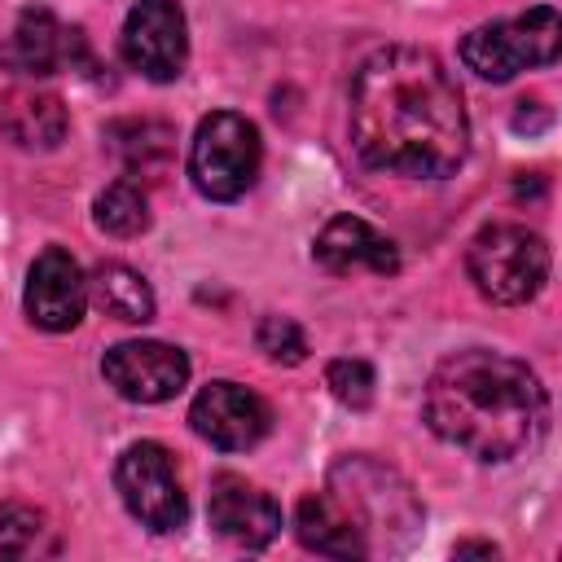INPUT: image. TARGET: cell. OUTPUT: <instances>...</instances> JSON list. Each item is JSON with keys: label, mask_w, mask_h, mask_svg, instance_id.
Here are the masks:
<instances>
[{"label": "cell", "mask_w": 562, "mask_h": 562, "mask_svg": "<svg viewBox=\"0 0 562 562\" xmlns=\"http://www.w3.org/2000/svg\"><path fill=\"white\" fill-rule=\"evenodd\" d=\"M294 536H299L303 549L325 553V558H364V544H360L356 527L342 518V509L325 492H312V496L299 501V509H294Z\"/></svg>", "instance_id": "obj_16"}, {"label": "cell", "mask_w": 562, "mask_h": 562, "mask_svg": "<svg viewBox=\"0 0 562 562\" xmlns=\"http://www.w3.org/2000/svg\"><path fill=\"white\" fill-rule=\"evenodd\" d=\"M114 487L127 505V514L149 527V531H180L184 518H189V501H184V487H180V474H176V461L162 443L154 439H140V443H127L119 465H114Z\"/></svg>", "instance_id": "obj_7"}, {"label": "cell", "mask_w": 562, "mask_h": 562, "mask_svg": "<svg viewBox=\"0 0 562 562\" xmlns=\"http://www.w3.org/2000/svg\"><path fill=\"white\" fill-rule=\"evenodd\" d=\"M123 61L154 79V83H171L184 70L189 57V22L184 9L176 0H136L123 18V35H119Z\"/></svg>", "instance_id": "obj_8"}, {"label": "cell", "mask_w": 562, "mask_h": 562, "mask_svg": "<svg viewBox=\"0 0 562 562\" xmlns=\"http://www.w3.org/2000/svg\"><path fill=\"white\" fill-rule=\"evenodd\" d=\"M325 496L356 527V536L364 544V558L369 553H400V549H408L417 540L422 522H426V509H422L413 483L395 465H386V461H378L369 452L338 457L329 465Z\"/></svg>", "instance_id": "obj_3"}, {"label": "cell", "mask_w": 562, "mask_h": 562, "mask_svg": "<svg viewBox=\"0 0 562 562\" xmlns=\"http://www.w3.org/2000/svg\"><path fill=\"white\" fill-rule=\"evenodd\" d=\"M544 413L549 404L536 373L487 347L448 356L422 395L426 426L479 461H514L527 452L544 430Z\"/></svg>", "instance_id": "obj_2"}, {"label": "cell", "mask_w": 562, "mask_h": 562, "mask_svg": "<svg viewBox=\"0 0 562 562\" xmlns=\"http://www.w3.org/2000/svg\"><path fill=\"white\" fill-rule=\"evenodd\" d=\"M255 342H259V351L268 356V360H277V364H303L307 360V338H303V329L290 321V316H263L259 321V329H255Z\"/></svg>", "instance_id": "obj_22"}, {"label": "cell", "mask_w": 562, "mask_h": 562, "mask_svg": "<svg viewBox=\"0 0 562 562\" xmlns=\"http://www.w3.org/2000/svg\"><path fill=\"white\" fill-rule=\"evenodd\" d=\"M465 268H470V281L479 285L483 299L514 307V303H527V299H536L544 290V281H549V246L527 224L496 220V224H483L470 237Z\"/></svg>", "instance_id": "obj_4"}, {"label": "cell", "mask_w": 562, "mask_h": 562, "mask_svg": "<svg viewBox=\"0 0 562 562\" xmlns=\"http://www.w3.org/2000/svg\"><path fill=\"white\" fill-rule=\"evenodd\" d=\"M351 149L373 171L443 180L465 162L470 119L448 66L408 44L378 48L351 79Z\"/></svg>", "instance_id": "obj_1"}, {"label": "cell", "mask_w": 562, "mask_h": 562, "mask_svg": "<svg viewBox=\"0 0 562 562\" xmlns=\"http://www.w3.org/2000/svg\"><path fill=\"white\" fill-rule=\"evenodd\" d=\"M0 123L18 149H57L70 127L66 105L53 92H13Z\"/></svg>", "instance_id": "obj_15"}, {"label": "cell", "mask_w": 562, "mask_h": 562, "mask_svg": "<svg viewBox=\"0 0 562 562\" xmlns=\"http://www.w3.org/2000/svg\"><path fill=\"white\" fill-rule=\"evenodd\" d=\"M312 259L329 272V277H356V272H395L400 268V255H395V241L373 228L369 220L360 215H334L316 241H312Z\"/></svg>", "instance_id": "obj_14"}, {"label": "cell", "mask_w": 562, "mask_h": 562, "mask_svg": "<svg viewBox=\"0 0 562 562\" xmlns=\"http://www.w3.org/2000/svg\"><path fill=\"white\" fill-rule=\"evenodd\" d=\"M92 220L110 237H140L149 228V198H145V189L136 180H114V184H105L97 193Z\"/></svg>", "instance_id": "obj_19"}, {"label": "cell", "mask_w": 562, "mask_h": 562, "mask_svg": "<svg viewBox=\"0 0 562 562\" xmlns=\"http://www.w3.org/2000/svg\"><path fill=\"white\" fill-rule=\"evenodd\" d=\"M83 307H88V277L79 272L70 250L48 246L26 272V316H31V325H40L48 334H61V329H75L83 321Z\"/></svg>", "instance_id": "obj_12"}, {"label": "cell", "mask_w": 562, "mask_h": 562, "mask_svg": "<svg viewBox=\"0 0 562 562\" xmlns=\"http://www.w3.org/2000/svg\"><path fill=\"white\" fill-rule=\"evenodd\" d=\"M189 422L206 443H215L224 452H246L272 430V408L255 391L220 378V382H206L193 395Z\"/></svg>", "instance_id": "obj_10"}, {"label": "cell", "mask_w": 562, "mask_h": 562, "mask_svg": "<svg viewBox=\"0 0 562 562\" xmlns=\"http://www.w3.org/2000/svg\"><path fill=\"white\" fill-rule=\"evenodd\" d=\"M457 553H483V558H492L496 544H457Z\"/></svg>", "instance_id": "obj_23"}, {"label": "cell", "mask_w": 562, "mask_h": 562, "mask_svg": "<svg viewBox=\"0 0 562 562\" xmlns=\"http://www.w3.org/2000/svg\"><path fill=\"white\" fill-rule=\"evenodd\" d=\"M88 299L114 321H127V325L154 321V290L127 263H97L88 277Z\"/></svg>", "instance_id": "obj_17"}, {"label": "cell", "mask_w": 562, "mask_h": 562, "mask_svg": "<svg viewBox=\"0 0 562 562\" xmlns=\"http://www.w3.org/2000/svg\"><path fill=\"white\" fill-rule=\"evenodd\" d=\"M206 514H211L215 536H224L237 549H263L281 531V505L263 487H255L237 474H215Z\"/></svg>", "instance_id": "obj_13"}, {"label": "cell", "mask_w": 562, "mask_h": 562, "mask_svg": "<svg viewBox=\"0 0 562 562\" xmlns=\"http://www.w3.org/2000/svg\"><path fill=\"white\" fill-rule=\"evenodd\" d=\"M325 386L342 408H369L373 404V364L360 356H338L325 369Z\"/></svg>", "instance_id": "obj_21"}, {"label": "cell", "mask_w": 562, "mask_h": 562, "mask_svg": "<svg viewBox=\"0 0 562 562\" xmlns=\"http://www.w3.org/2000/svg\"><path fill=\"white\" fill-rule=\"evenodd\" d=\"M562 48V22L553 4H536L505 22H483L461 40V61L492 83L514 79L518 70L558 61Z\"/></svg>", "instance_id": "obj_5"}, {"label": "cell", "mask_w": 562, "mask_h": 562, "mask_svg": "<svg viewBox=\"0 0 562 562\" xmlns=\"http://www.w3.org/2000/svg\"><path fill=\"white\" fill-rule=\"evenodd\" d=\"M110 149L119 154V162L127 167V176H149L162 171L171 158V127L158 119H119L105 127Z\"/></svg>", "instance_id": "obj_18"}, {"label": "cell", "mask_w": 562, "mask_h": 562, "mask_svg": "<svg viewBox=\"0 0 562 562\" xmlns=\"http://www.w3.org/2000/svg\"><path fill=\"white\" fill-rule=\"evenodd\" d=\"M0 57L18 75H53L61 66H92L83 31L66 26L53 9H22Z\"/></svg>", "instance_id": "obj_11"}, {"label": "cell", "mask_w": 562, "mask_h": 562, "mask_svg": "<svg viewBox=\"0 0 562 562\" xmlns=\"http://www.w3.org/2000/svg\"><path fill=\"white\" fill-rule=\"evenodd\" d=\"M259 132L237 110H215L198 123L189 145V180L211 202H237L259 176Z\"/></svg>", "instance_id": "obj_6"}, {"label": "cell", "mask_w": 562, "mask_h": 562, "mask_svg": "<svg viewBox=\"0 0 562 562\" xmlns=\"http://www.w3.org/2000/svg\"><path fill=\"white\" fill-rule=\"evenodd\" d=\"M57 553V531L31 505L4 501L0 505V558H44Z\"/></svg>", "instance_id": "obj_20"}, {"label": "cell", "mask_w": 562, "mask_h": 562, "mask_svg": "<svg viewBox=\"0 0 562 562\" xmlns=\"http://www.w3.org/2000/svg\"><path fill=\"white\" fill-rule=\"evenodd\" d=\"M101 373L123 400L162 404V400L184 391L189 356L180 347H171V342H158V338H132V342H119V347L105 351Z\"/></svg>", "instance_id": "obj_9"}]
</instances>
